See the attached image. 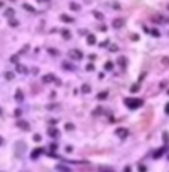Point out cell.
<instances>
[{"label": "cell", "mask_w": 169, "mask_h": 172, "mask_svg": "<svg viewBox=\"0 0 169 172\" xmlns=\"http://www.w3.org/2000/svg\"><path fill=\"white\" fill-rule=\"evenodd\" d=\"M123 102L129 110H137L138 107H141L142 104H144V101H142L141 98H125Z\"/></svg>", "instance_id": "1"}, {"label": "cell", "mask_w": 169, "mask_h": 172, "mask_svg": "<svg viewBox=\"0 0 169 172\" xmlns=\"http://www.w3.org/2000/svg\"><path fill=\"white\" fill-rule=\"evenodd\" d=\"M68 56H70L71 59H76V61H79V59L83 58V54H82V50H79V49H71V50H68Z\"/></svg>", "instance_id": "2"}, {"label": "cell", "mask_w": 169, "mask_h": 172, "mask_svg": "<svg viewBox=\"0 0 169 172\" xmlns=\"http://www.w3.org/2000/svg\"><path fill=\"white\" fill-rule=\"evenodd\" d=\"M166 150H168V145H163V147L157 148V150L153 153V159H160V157H162L163 154L166 153Z\"/></svg>", "instance_id": "3"}, {"label": "cell", "mask_w": 169, "mask_h": 172, "mask_svg": "<svg viewBox=\"0 0 169 172\" xmlns=\"http://www.w3.org/2000/svg\"><path fill=\"white\" fill-rule=\"evenodd\" d=\"M128 134H129V131L126 128H117V129H116V135H117L119 138H126Z\"/></svg>", "instance_id": "4"}, {"label": "cell", "mask_w": 169, "mask_h": 172, "mask_svg": "<svg viewBox=\"0 0 169 172\" xmlns=\"http://www.w3.org/2000/svg\"><path fill=\"white\" fill-rule=\"evenodd\" d=\"M150 19L153 21V22H156V24H165L166 18H165V16H162V15H153Z\"/></svg>", "instance_id": "5"}, {"label": "cell", "mask_w": 169, "mask_h": 172, "mask_svg": "<svg viewBox=\"0 0 169 172\" xmlns=\"http://www.w3.org/2000/svg\"><path fill=\"white\" fill-rule=\"evenodd\" d=\"M125 25V19L123 18H116V19H113V27L114 28H122Z\"/></svg>", "instance_id": "6"}, {"label": "cell", "mask_w": 169, "mask_h": 172, "mask_svg": "<svg viewBox=\"0 0 169 172\" xmlns=\"http://www.w3.org/2000/svg\"><path fill=\"white\" fill-rule=\"evenodd\" d=\"M16 126L21 128V129H24V131H30V125L27 123L25 120H18V122H16Z\"/></svg>", "instance_id": "7"}, {"label": "cell", "mask_w": 169, "mask_h": 172, "mask_svg": "<svg viewBox=\"0 0 169 172\" xmlns=\"http://www.w3.org/2000/svg\"><path fill=\"white\" fill-rule=\"evenodd\" d=\"M48 134H49V136H52V138H57V136H59V131L57 128H49L48 129Z\"/></svg>", "instance_id": "8"}, {"label": "cell", "mask_w": 169, "mask_h": 172, "mask_svg": "<svg viewBox=\"0 0 169 172\" xmlns=\"http://www.w3.org/2000/svg\"><path fill=\"white\" fill-rule=\"evenodd\" d=\"M16 71L21 73V74H27L28 73V68H27L25 65H22V64H16Z\"/></svg>", "instance_id": "9"}, {"label": "cell", "mask_w": 169, "mask_h": 172, "mask_svg": "<svg viewBox=\"0 0 169 172\" xmlns=\"http://www.w3.org/2000/svg\"><path fill=\"white\" fill-rule=\"evenodd\" d=\"M117 62H119V65H120L122 68H126V65H128V58H126V56H119Z\"/></svg>", "instance_id": "10"}, {"label": "cell", "mask_w": 169, "mask_h": 172, "mask_svg": "<svg viewBox=\"0 0 169 172\" xmlns=\"http://www.w3.org/2000/svg\"><path fill=\"white\" fill-rule=\"evenodd\" d=\"M15 99H16L18 102H22V101H24V93H22L21 89H16V92H15Z\"/></svg>", "instance_id": "11"}, {"label": "cell", "mask_w": 169, "mask_h": 172, "mask_svg": "<svg viewBox=\"0 0 169 172\" xmlns=\"http://www.w3.org/2000/svg\"><path fill=\"white\" fill-rule=\"evenodd\" d=\"M59 19H61L62 22H68V24H71V22L74 21L73 18H71V16H68V15H65V13H62V15L59 16Z\"/></svg>", "instance_id": "12"}, {"label": "cell", "mask_w": 169, "mask_h": 172, "mask_svg": "<svg viewBox=\"0 0 169 172\" xmlns=\"http://www.w3.org/2000/svg\"><path fill=\"white\" fill-rule=\"evenodd\" d=\"M52 80H55L53 74H48V76H43V77H42V82H43V83H50Z\"/></svg>", "instance_id": "13"}, {"label": "cell", "mask_w": 169, "mask_h": 172, "mask_svg": "<svg viewBox=\"0 0 169 172\" xmlns=\"http://www.w3.org/2000/svg\"><path fill=\"white\" fill-rule=\"evenodd\" d=\"M42 153H43L42 148H36V150H33V151H31V159H37Z\"/></svg>", "instance_id": "14"}, {"label": "cell", "mask_w": 169, "mask_h": 172, "mask_svg": "<svg viewBox=\"0 0 169 172\" xmlns=\"http://www.w3.org/2000/svg\"><path fill=\"white\" fill-rule=\"evenodd\" d=\"M62 68H65V70H70V71L76 70V67H74L73 64H68L67 61H62Z\"/></svg>", "instance_id": "15"}, {"label": "cell", "mask_w": 169, "mask_h": 172, "mask_svg": "<svg viewBox=\"0 0 169 172\" xmlns=\"http://www.w3.org/2000/svg\"><path fill=\"white\" fill-rule=\"evenodd\" d=\"M88 45H95V42H96V39H95V36H94V34H88Z\"/></svg>", "instance_id": "16"}, {"label": "cell", "mask_w": 169, "mask_h": 172, "mask_svg": "<svg viewBox=\"0 0 169 172\" xmlns=\"http://www.w3.org/2000/svg\"><path fill=\"white\" fill-rule=\"evenodd\" d=\"M68 7H70L71 11H80V5L76 3V2H71V3L68 5Z\"/></svg>", "instance_id": "17"}, {"label": "cell", "mask_w": 169, "mask_h": 172, "mask_svg": "<svg viewBox=\"0 0 169 172\" xmlns=\"http://www.w3.org/2000/svg\"><path fill=\"white\" fill-rule=\"evenodd\" d=\"M96 98H98V99H105V98H108V92H107V91H102V92H100V93L96 95Z\"/></svg>", "instance_id": "18"}, {"label": "cell", "mask_w": 169, "mask_h": 172, "mask_svg": "<svg viewBox=\"0 0 169 172\" xmlns=\"http://www.w3.org/2000/svg\"><path fill=\"white\" fill-rule=\"evenodd\" d=\"M15 15V11L12 9V7H7V9L5 11V16H7V18H11V16Z\"/></svg>", "instance_id": "19"}, {"label": "cell", "mask_w": 169, "mask_h": 172, "mask_svg": "<svg viewBox=\"0 0 169 172\" xmlns=\"http://www.w3.org/2000/svg\"><path fill=\"white\" fill-rule=\"evenodd\" d=\"M22 7H24V9L25 11H28V12H31V13H36V9H34V7H31L28 3H24L22 5Z\"/></svg>", "instance_id": "20"}, {"label": "cell", "mask_w": 169, "mask_h": 172, "mask_svg": "<svg viewBox=\"0 0 169 172\" xmlns=\"http://www.w3.org/2000/svg\"><path fill=\"white\" fill-rule=\"evenodd\" d=\"M61 34H62V37H64L65 40L71 39V33H70L68 30H62V31H61Z\"/></svg>", "instance_id": "21"}, {"label": "cell", "mask_w": 169, "mask_h": 172, "mask_svg": "<svg viewBox=\"0 0 169 172\" xmlns=\"http://www.w3.org/2000/svg\"><path fill=\"white\" fill-rule=\"evenodd\" d=\"M57 171H59V172H71V169H68V168L64 166V165H58V166H57Z\"/></svg>", "instance_id": "22"}, {"label": "cell", "mask_w": 169, "mask_h": 172, "mask_svg": "<svg viewBox=\"0 0 169 172\" xmlns=\"http://www.w3.org/2000/svg\"><path fill=\"white\" fill-rule=\"evenodd\" d=\"M92 15L95 16L96 19H100V21H102V19H104V15H102L101 12H98V11H94V13H92Z\"/></svg>", "instance_id": "23"}, {"label": "cell", "mask_w": 169, "mask_h": 172, "mask_svg": "<svg viewBox=\"0 0 169 172\" xmlns=\"http://www.w3.org/2000/svg\"><path fill=\"white\" fill-rule=\"evenodd\" d=\"M91 91H92V89H91V86H89V85H83V86H82V92H83V93H89Z\"/></svg>", "instance_id": "24"}, {"label": "cell", "mask_w": 169, "mask_h": 172, "mask_svg": "<svg viewBox=\"0 0 169 172\" xmlns=\"http://www.w3.org/2000/svg\"><path fill=\"white\" fill-rule=\"evenodd\" d=\"M104 68H105V70H108V71L113 70V62H111V61H107V62L104 64Z\"/></svg>", "instance_id": "25"}, {"label": "cell", "mask_w": 169, "mask_h": 172, "mask_svg": "<svg viewBox=\"0 0 169 172\" xmlns=\"http://www.w3.org/2000/svg\"><path fill=\"white\" fill-rule=\"evenodd\" d=\"M5 77L7 80H12L13 79V73H11V71H7V73H5Z\"/></svg>", "instance_id": "26"}, {"label": "cell", "mask_w": 169, "mask_h": 172, "mask_svg": "<svg viewBox=\"0 0 169 172\" xmlns=\"http://www.w3.org/2000/svg\"><path fill=\"white\" fill-rule=\"evenodd\" d=\"M11 62H13V64H20V62H18V55H12V56H11Z\"/></svg>", "instance_id": "27"}, {"label": "cell", "mask_w": 169, "mask_h": 172, "mask_svg": "<svg viewBox=\"0 0 169 172\" xmlns=\"http://www.w3.org/2000/svg\"><path fill=\"white\" fill-rule=\"evenodd\" d=\"M65 129H67V131H73L74 125H73V123H65Z\"/></svg>", "instance_id": "28"}, {"label": "cell", "mask_w": 169, "mask_h": 172, "mask_svg": "<svg viewBox=\"0 0 169 172\" xmlns=\"http://www.w3.org/2000/svg\"><path fill=\"white\" fill-rule=\"evenodd\" d=\"M162 138H163V141H165V142H168V141H169V134H168V132H163Z\"/></svg>", "instance_id": "29"}, {"label": "cell", "mask_w": 169, "mask_h": 172, "mask_svg": "<svg viewBox=\"0 0 169 172\" xmlns=\"http://www.w3.org/2000/svg\"><path fill=\"white\" fill-rule=\"evenodd\" d=\"M102 113V108L101 107H96L95 110H94V114H101Z\"/></svg>", "instance_id": "30"}, {"label": "cell", "mask_w": 169, "mask_h": 172, "mask_svg": "<svg viewBox=\"0 0 169 172\" xmlns=\"http://www.w3.org/2000/svg\"><path fill=\"white\" fill-rule=\"evenodd\" d=\"M50 150H52V151L58 150V144H57V142H52V144H50Z\"/></svg>", "instance_id": "31"}, {"label": "cell", "mask_w": 169, "mask_h": 172, "mask_svg": "<svg viewBox=\"0 0 169 172\" xmlns=\"http://www.w3.org/2000/svg\"><path fill=\"white\" fill-rule=\"evenodd\" d=\"M139 91V86L138 85H133L132 88H131V92H138Z\"/></svg>", "instance_id": "32"}, {"label": "cell", "mask_w": 169, "mask_h": 172, "mask_svg": "<svg viewBox=\"0 0 169 172\" xmlns=\"http://www.w3.org/2000/svg\"><path fill=\"white\" fill-rule=\"evenodd\" d=\"M100 171H101V172H114V171H113L111 168H104V166H102V168H101Z\"/></svg>", "instance_id": "33"}, {"label": "cell", "mask_w": 169, "mask_h": 172, "mask_svg": "<svg viewBox=\"0 0 169 172\" xmlns=\"http://www.w3.org/2000/svg\"><path fill=\"white\" fill-rule=\"evenodd\" d=\"M151 34H153V36H156V37H159V36H160L159 30H156V28H154V30H151Z\"/></svg>", "instance_id": "34"}, {"label": "cell", "mask_w": 169, "mask_h": 172, "mask_svg": "<svg viewBox=\"0 0 169 172\" xmlns=\"http://www.w3.org/2000/svg\"><path fill=\"white\" fill-rule=\"evenodd\" d=\"M21 113H22V110H21V108H16V110H15V116H16V117H20Z\"/></svg>", "instance_id": "35"}, {"label": "cell", "mask_w": 169, "mask_h": 172, "mask_svg": "<svg viewBox=\"0 0 169 172\" xmlns=\"http://www.w3.org/2000/svg\"><path fill=\"white\" fill-rule=\"evenodd\" d=\"M9 25H11V27H12V25H13V27H16V25H18V21H15V19H11V21H9Z\"/></svg>", "instance_id": "36"}, {"label": "cell", "mask_w": 169, "mask_h": 172, "mask_svg": "<svg viewBox=\"0 0 169 172\" xmlns=\"http://www.w3.org/2000/svg\"><path fill=\"white\" fill-rule=\"evenodd\" d=\"M162 64L163 65H169V58H162Z\"/></svg>", "instance_id": "37"}, {"label": "cell", "mask_w": 169, "mask_h": 172, "mask_svg": "<svg viewBox=\"0 0 169 172\" xmlns=\"http://www.w3.org/2000/svg\"><path fill=\"white\" fill-rule=\"evenodd\" d=\"M33 140H34V141H37V142H39V141L42 140V136H40V135H33Z\"/></svg>", "instance_id": "38"}, {"label": "cell", "mask_w": 169, "mask_h": 172, "mask_svg": "<svg viewBox=\"0 0 169 172\" xmlns=\"http://www.w3.org/2000/svg\"><path fill=\"white\" fill-rule=\"evenodd\" d=\"M138 172H147V168H145V166H142V165H141V166L138 168Z\"/></svg>", "instance_id": "39"}, {"label": "cell", "mask_w": 169, "mask_h": 172, "mask_svg": "<svg viewBox=\"0 0 169 172\" xmlns=\"http://www.w3.org/2000/svg\"><path fill=\"white\" fill-rule=\"evenodd\" d=\"M86 70H88V71L94 70V64H88V65H86Z\"/></svg>", "instance_id": "40"}, {"label": "cell", "mask_w": 169, "mask_h": 172, "mask_svg": "<svg viewBox=\"0 0 169 172\" xmlns=\"http://www.w3.org/2000/svg\"><path fill=\"white\" fill-rule=\"evenodd\" d=\"M138 39H139V36H138V34H132V40H135V42H137Z\"/></svg>", "instance_id": "41"}, {"label": "cell", "mask_w": 169, "mask_h": 172, "mask_svg": "<svg viewBox=\"0 0 169 172\" xmlns=\"http://www.w3.org/2000/svg\"><path fill=\"white\" fill-rule=\"evenodd\" d=\"M123 172H132V168H131V166L128 165L126 168H125V171H123Z\"/></svg>", "instance_id": "42"}, {"label": "cell", "mask_w": 169, "mask_h": 172, "mask_svg": "<svg viewBox=\"0 0 169 172\" xmlns=\"http://www.w3.org/2000/svg\"><path fill=\"white\" fill-rule=\"evenodd\" d=\"M110 50H111V52H116V50H117V46H116V45H113V46L110 48Z\"/></svg>", "instance_id": "43"}, {"label": "cell", "mask_w": 169, "mask_h": 172, "mask_svg": "<svg viewBox=\"0 0 169 172\" xmlns=\"http://www.w3.org/2000/svg\"><path fill=\"white\" fill-rule=\"evenodd\" d=\"M165 111H166V114H169V102L165 105Z\"/></svg>", "instance_id": "44"}, {"label": "cell", "mask_w": 169, "mask_h": 172, "mask_svg": "<svg viewBox=\"0 0 169 172\" xmlns=\"http://www.w3.org/2000/svg\"><path fill=\"white\" fill-rule=\"evenodd\" d=\"M49 52H50L52 55H57V54H58V52H57V50H55V49H49Z\"/></svg>", "instance_id": "45"}, {"label": "cell", "mask_w": 169, "mask_h": 172, "mask_svg": "<svg viewBox=\"0 0 169 172\" xmlns=\"http://www.w3.org/2000/svg\"><path fill=\"white\" fill-rule=\"evenodd\" d=\"M65 151H67V153H71V151H73V147H67Z\"/></svg>", "instance_id": "46"}, {"label": "cell", "mask_w": 169, "mask_h": 172, "mask_svg": "<svg viewBox=\"0 0 169 172\" xmlns=\"http://www.w3.org/2000/svg\"><path fill=\"white\" fill-rule=\"evenodd\" d=\"M100 30H101V31H105V30H107V27H105V25H101Z\"/></svg>", "instance_id": "47"}, {"label": "cell", "mask_w": 169, "mask_h": 172, "mask_svg": "<svg viewBox=\"0 0 169 172\" xmlns=\"http://www.w3.org/2000/svg\"><path fill=\"white\" fill-rule=\"evenodd\" d=\"M165 22H166V24H169V18H166V19H165Z\"/></svg>", "instance_id": "48"}, {"label": "cell", "mask_w": 169, "mask_h": 172, "mask_svg": "<svg viewBox=\"0 0 169 172\" xmlns=\"http://www.w3.org/2000/svg\"><path fill=\"white\" fill-rule=\"evenodd\" d=\"M166 7H168V11H169V5H168V6H166Z\"/></svg>", "instance_id": "49"}, {"label": "cell", "mask_w": 169, "mask_h": 172, "mask_svg": "<svg viewBox=\"0 0 169 172\" xmlns=\"http://www.w3.org/2000/svg\"><path fill=\"white\" fill-rule=\"evenodd\" d=\"M168 93H169V91H168Z\"/></svg>", "instance_id": "50"}, {"label": "cell", "mask_w": 169, "mask_h": 172, "mask_svg": "<svg viewBox=\"0 0 169 172\" xmlns=\"http://www.w3.org/2000/svg\"><path fill=\"white\" fill-rule=\"evenodd\" d=\"M168 159H169V157H168Z\"/></svg>", "instance_id": "51"}]
</instances>
